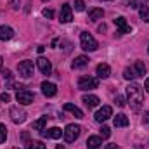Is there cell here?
<instances>
[{"instance_id":"cell-11","label":"cell","mask_w":149,"mask_h":149,"mask_svg":"<svg viewBox=\"0 0 149 149\" xmlns=\"http://www.w3.org/2000/svg\"><path fill=\"white\" fill-rule=\"evenodd\" d=\"M40 135L42 137H47V139H59L61 135H63V130L59 128V127H52V128H43V130H40Z\"/></svg>"},{"instance_id":"cell-2","label":"cell","mask_w":149,"mask_h":149,"mask_svg":"<svg viewBox=\"0 0 149 149\" xmlns=\"http://www.w3.org/2000/svg\"><path fill=\"white\" fill-rule=\"evenodd\" d=\"M80 43H81V49L87 50V52H94V50H97V47H99L97 40L92 37L90 33H87V31L80 33Z\"/></svg>"},{"instance_id":"cell-14","label":"cell","mask_w":149,"mask_h":149,"mask_svg":"<svg viewBox=\"0 0 149 149\" xmlns=\"http://www.w3.org/2000/svg\"><path fill=\"white\" fill-rule=\"evenodd\" d=\"M102 146V137H99V135H90L88 139H87V148L88 149H99Z\"/></svg>"},{"instance_id":"cell-24","label":"cell","mask_w":149,"mask_h":149,"mask_svg":"<svg viewBox=\"0 0 149 149\" xmlns=\"http://www.w3.org/2000/svg\"><path fill=\"white\" fill-rule=\"evenodd\" d=\"M139 14H141V19H142V21H146V23H149V7H146V5H142V7L139 9Z\"/></svg>"},{"instance_id":"cell-28","label":"cell","mask_w":149,"mask_h":149,"mask_svg":"<svg viewBox=\"0 0 149 149\" xmlns=\"http://www.w3.org/2000/svg\"><path fill=\"white\" fill-rule=\"evenodd\" d=\"M74 10H78V12L85 10V2L83 0H74Z\"/></svg>"},{"instance_id":"cell-26","label":"cell","mask_w":149,"mask_h":149,"mask_svg":"<svg viewBox=\"0 0 149 149\" xmlns=\"http://www.w3.org/2000/svg\"><path fill=\"white\" fill-rule=\"evenodd\" d=\"M5 139H7V128L3 123H0V144H3Z\"/></svg>"},{"instance_id":"cell-43","label":"cell","mask_w":149,"mask_h":149,"mask_svg":"<svg viewBox=\"0 0 149 149\" xmlns=\"http://www.w3.org/2000/svg\"><path fill=\"white\" fill-rule=\"evenodd\" d=\"M102 2H109V0H102Z\"/></svg>"},{"instance_id":"cell-8","label":"cell","mask_w":149,"mask_h":149,"mask_svg":"<svg viewBox=\"0 0 149 149\" xmlns=\"http://www.w3.org/2000/svg\"><path fill=\"white\" fill-rule=\"evenodd\" d=\"M73 19V9L70 3H64L61 7V12H59V21L61 23H70Z\"/></svg>"},{"instance_id":"cell-18","label":"cell","mask_w":149,"mask_h":149,"mask_svg":"<svg viewBox=\"0 0 149 149\" xmlns=\"http://www.w3.org/2000/svg\"><path fill=\"white\" fill-rule=\"evenodd\" d=\"M64 111L74 114V118H83V111H81L80 108H76L74 104H71V102H66V104H64Z\"/></svg>"},{"instance_id":"cell-15","label":"cell","mask_w":149,"mask_h":149,"mask_svg":"<svg viewBox=\"0 0 149 149\" xmlns=\"http://www.w3.org/2000/svg\"><path fill=\"white\" fill-rule=\"evenodd\" d=\"M95 71H97V76H99V78L104 80V78H108V76L111 74V68H109L108 64L101 63V64H97V70H95Z\"/></svg>"},{"instance_id":"cell-37","label":"cell","mask_w":149,"mask_h":149,"mask_svg":"<svg viewBox=\"0 0 149 149\" xmlns=\"http://www.w3.org/2000/svg\"><path fill=\"white\" fill-rule=\"evenodd\" d=\"M144 123H146V125H149V111L144 113Z\"/></svg>"},{"instance_id":"cell-30","label":"cell","mask_w":149,"mask_h":149,"mask_svg":"<svg viewBox=\"0 0 149 149\" xmlns=\"http://www.w3.org/2000/svg\"><path fill=\"white\" fill-rule=\"evenodd\" d=\"M42 14H43V17H47V19H52V17H54V10H52V9H43Z\"/></svg>"},{"instance_id":"cell-35","label":"cell","mask_w":149,"mask_h":149,"mask_svg":"<svg viewBox=\"0 0 149 149\" xmlns=\"http://www.w3.org/2000/svg\"><path fill=\"white\" fill-rule=\"evenodd\" d=\"M17 3H19V0H12V2H10V5H12V9H14V10H16V9H19V5H17Z\"/></svg>"},{"instance_id":"cell-22","label":"cell","mask_w":149,"mask_h":149,"mask_svg":"<svg viewBox=\"0 0 149 149\" xmlns=\"http://www.w3.org/2000/svg\"><path fill=\"white\" fill-rule=\"evenodd\" d=\"M132 70L135 71L137 76H144V74H146V66H144V63H142V61H135V63H134V66H132Z\"/></svg>"},{"instance_id":"cell-16","label":"cell","mask_w":149,"mask_h":149,"mask_svg":"<svg viewBox=\"0 0 149 149\" xmlns=\"http://www.w3.org/2000/svg\"><path fill=\"white\" fill-rule=\"evenodd\" d=\"M87 64H88V57L87 56H78V57H74V61L71 63V68L73 70H80V68H83Z\"/></svg>"},{"instance_id":"cell-3","label":"cell","mask_w":149,"mask_h":149,"mask_svg":"<svg viewBox=\"0 0 149 149\" xmlns=\"http://www.w3.org/2000/svg\"><path fill=\"white\" fill-rule=\"evenodd\" d=\"M80 132H81V127H80V125L70 123V125L63 130V137H64L66 142H74V141L80 137Z\"/></svg>"},{"instance_id":"cell-45","label":"cell","mask_w":149,"mask_h":149,"mask_svg":"<svg viewBox=\"0 0 149 149\" xmlns=\"http://www.w3.org/2000/svg\"><path fill=\"white\" fill-rule=\"evenodd\" d=\"M14 149H19V148H14Z\"/></svg>"},{"instance_id":"cell-32","label":"cell","mask_w":149,"mask_h":149,"mask_svg":"<svg viewBox=\"0 0 149 149\" xmlns=\"http://www.w3.org/2000/svg\"><path fill=\"white\" fill-rule=\"evenodd\" d=\"M0 101H3V102H9V101H10V95L3 92V94H0Z\"/></svg>"},{"instance_id":"cell-27","label":"cell","mask_w":149,"mask_h":149,"mask_svg":"<svg viewBox=\"0 0 149 149\" xmlns=\"http://www.w3.org/2000/svg\"><path fill=\"white\" fill-rule=\"evenodd\" d=\"M109 135H111V128H109V127H106V125H102V128H101V137L108 139Z\"/></svg>"},{"instance_id":"cell-25","label":"cell","mask_w":149,"mask_h":149,"mask_svg":"<svg viewBox=\"0 0 149 149\" xmlns=\"http://www.w3.org/2000/svg\"><path fill=\"white\" fill-rule=\"evenodd\" d=\"M123 78H125V80H134V78H137V74H135V71H134L132 68H125Z\"/></svg>"},{"instance_id":"cell-23","label":"cell","mask_w":149,"mask_h":149,"mask_svg":"<svg viewBox=\"0 0 149 149\" xmlns=\"http://www.w3.org/2000/svg\"><path fill=\"white\" fill-rule=\"evenodd\" d=\"M45 125H47V116H42L40 120H37V121H33V130H43L45 128Z\"/></svg>"},{"instance_id":"cell-31","label":"cell","mask_w":149,"mask_h":149,"mask_svg":"<svg viewBox=\"0 0 149 149\" xmlns=\"http://www.w3.org/2000/svg\"><path fill=\"white\" fill-rule=\"evenodd\" d=\"M24 144H26L24 149H37V142H35V141H28V142H24Z\"/></svg>"},{"instance_id":"cell-40","label":"cell","mask_w":149,"mask_h":149,"mask_svg":"<svg viewBox=\"0 0 149 149\" xmlns=\"http://www.w3.org/2000/svg\"><path fill=\"white\" fill-rule=\"evenodd\" d=\"M144 88H146V92L149 94V78L146 80V83H144Z\"/></svg>"},{"instance_id":"cell-46","label":"cell","mask_w":149,"mask_h":149,"mask_svg":"<svg viewBox=\"0 0 149 149\" xmlns=\"http://www.w3.org/2000/svg\"><path fill=\"white\" fill-rule=\"evenodd\" d=\"M148 50H149V49H148Z\"/></svg>"},{"instance_id":"cell-12","label":"cell","mask_w":149,"mask_h":149,"mask_svg":"<svg viewBox=\"0 0 149 149\" xmlns=\"http://www.w3.org/2000/svg\"><path fill=\"white\" fill-rule=\"evenodd\" d=\"M37 66L38 70L42 71V74H50L52 73V63L45 57H38L37 59Z\"/></svg>"},{"instance_id":"cell-20","label":"cell","mask_w":149,"mask_h":149,"mask_svg":"<svg viewBox=\"0 0 149 149\" xmlns=\"http://www.w3.org/2000/svg\"><path fill=\"white\" fill-rule=\"evenodd\" d=\"M102 16H104L102 9H90L88 10V19L90 21H99V19H102Z\"/></svg>"},{"instance_id":"cell-5","label":"cell","mask_w":149,"mask_h":149,"mask_svg":"<svg viewBox=\"0 0 149 149\" xmlns=\"http://www.w3.org/2000/svg\"><path fill=\"white\" fill-rule=\"evenodd\" d=\"M99 87V80L94 78V76H81L78 80V88L80 90H92V88H97Z\"/></svg>"},{"instance_id":"cell-7","label":"cell","mask_w":149,"mask_h":149,"mask_svg":"<svg viewBox=\"0 0 149 149\" xmlns=\"http://www.w3.org/2000/svg\"><path fill=\"white\" fill-rule=\"evenodd\" d=\"M9 114H10V120H12L14 123H17V125L26 121V113L23 111V109H19L17 106H12L10 111H9Z\"/></svg>"},{"instance_id":"cell-1","label":"cell","mask_w":149,"mask_h":149,"mask_svg":"<svg viewBox=\"0 0 149 149\" xmlns=\"http://www.w3.org/2000/svg\"><path fill=\"white\" fill-rule=\"evenodd\" d=\"M127 97L130 102V108L134 111H141L142 109V102H144V92L142 87L139 83H130L127 87Z\"/></svg>"},{"instance_id":"cell-38","label":"cell","mask_w":149,"mask_h":149,"mask_svg":"<svg viewBox=\"0 0 149 149\" xmlns=\"http://www.w3.org/2000/svg\"><path fill=\"white\" fill-rule=\"evenodd\" d=\"M3 76H5V78H9V80H10V78H12V73H10V71H9V70H5V71H3Z\"/></svg>"},{"instance_id":"cell-29","label":"cell","mask_w":149,"mask_h":149,"mask_svg":"<svg viewBox=\"0 0 149 149\" xmlns=\"http://www.w3.org/2000/svg\"><path fill=\"white\" fill-rule=\"evenodd\" d=\"M142 5V0H128V7L132 9H139Z\"/></svg>"},{"instance_id":"cell-19","label":"cell","mask_w":149,"mask_h":149,"mask_svg":"<svg viewBox=\"0 0 149 149\" xmlns=\"http://www.w3.org/2000/svg\"><path fill=\"white\" fill-rule=\"evenodd\" d=\"M14 37V30L10 26H0V40H10Z\"/></svg>"},{"instance_id":"cell-39","label":"cell","mask_w":149,"mask_h":149,"mask_svg":"<svg viewBox=\"0 0 149 149\" xmlns=\"http://www.w3.org/2000/svg\"><path fill=\"white\" fill-rule=\"evenodd\" d=\"M106 149H120L116 144H106Z\"/></svg>"},{"instance_id":"cell-21","label":"cell","mask_w":149,"mask_h":149,"mask_svg":"<svg viewBox=\"0 0 149 149\" xmlns=\"http://www.w3.org/2000/svg\"><path fill=\"white\" fill-rule=\"evenodd\" d=\"M113 121H114V127H120V128L121 127H128V118L125 114H116Z\"/></svg>"},{"instance_id":"cell-10","label":"cell","mask_w":149,"mask_h":149,"mask_svg":"<svg viewBox=\"0 0 149 149\" xmlns=\"http://www.w3.org/2000/svg\"><path fill=\"white\" fill-rule=\"evenodd\" d=\"M114 24H116V28H118V33H121V35H125V33H130L132 31V26L127 23V19L125 17H116L114 19Z\"/></svg>"},{"instance_id":"cell-4","label":"cell","mask_w":149,"mask_h":149,"mask_svg":"<svg viewBox=\"0 0 149 149\" xmlns=\"http://www.w3.org/2000/svg\"><path fill=\"white\" fill-rule=\"evenodd\" d=\"M17 71L23 78H31L33 73H35V66H33V61L26 59V61H21L17 64Z\"/></svg>"},{"instance_id":"cell-13","label":"cell","mask_w":149,"mask_h":149,"mask_svg":"<svg viewBox=\"0 0 149 149\" xmlns=\"http://www.w3.org/2000/svg\"><path fill=\"white\" fill-rule=\"evenodd\" d=\"M42 92H43L45 97H54L57 94V87L54 83H50V81H43L42 83Z\"/></svg>"},{"instance_id":"cell-34","label":"cell","mask_w":149,"mask_h":149,"mask_svg":"<svg viewBox=\"0 0 149 149\" xmlns=\"http://www.w3.org/2000/svg\"><path fill=\"white\" fill-rule=\"evenodd\" d=\"M21 139H23L24 142H28V141H30V134H28V132H23V134H21Z\"/></svg>"},{"instance_id":"cell-6","label":"cell","mask_w":149,"mask_h":149,"mask_svg":"<svg viewBox=\"0 0 149 149\" xmlns=\"http://www.w3.org/2000/svg\"><path fill=\"white\" fill-rule=\"evenodd\" d=\"M33 99H35L33 92H30V90H26V88H21V90L16 94V101H17L19 104H23V106L31 104V102H33Z\"/></svg>"},{"instance_id":"cell-41","label":"cell","mask_w":149,"mask_h":149,"mask_svg":"<svg viewBox=\"0 0 149 149\" xmlns=\"http://www.w3.org/2000/svg\"><path fill=\"white\" fill-rule=\"evenodd\" d=\"M56 149H64V146H61V144H59V146H57Z\"/></svg>"},{"instance_id":"cell-44","label":"cell","mask_w":149,"mask_h":149,"mask_svg":"<svg viewBox=\"0 0 149 149\" xmlns=\"http://www.w3.org/2000/svg\"><path fill=\"white\" fill-rule=\"evenodd\" d=\"M42 2H47V0H42Z\"/></svg>"},{"instance_id":"cell-9","label":"cell","mask_w":149,"mask_h":149,"mask_svg":"<svg viewBox=\"0 0 149 149\" xmlns=\"http://www.w3.org/2000/svg\"><path fill=\"white\" fill-rule=\"evenodd\" d=\"M113 116V109H111V106H102L99 111L95 113V121H99V123H102V121H106V120H109Z\"/></svg>"},{"instance_id":"cell-42","label":"cell","mask_w":149,"mask_h":149,"mask_svg":"<svg viewBox=\"0 0 149 149\" xmlns=\"http://www.w3.org/2000/svg\"><path fill=\"white\" fill-rule=\"evenodd\" d=\"M0 68H2V57H0Z\"/></svg>"},{"instance_id":"cell-36","label":"cell","mask_w":149,"mask_h":149,"mask_svg":"<svg viewBox=\"0 0 149 149\" xmlns=\"http://www.w3.org/2000/svg\"><path fill=\"white\" fill-rule=\"evenodd\" d=\"M37 142V149H45V144L43 142H40V141H35Z\"/></svg>"},{"instance_id":"cell-33","label":"cell","mask_w":149,"mask_h":149,"mask_svg":"<svg viewBox=\"0 0 149 149\" xmlns=\"http://www.w3.org/2000/svg\"><path fill=\"white\" fill-rule=\"evenodd\" d=\"M116 104H118L120 108H123V106H125V99H123L121 95H118V97H116Z\"/></svg>"},{"instance_id":"cell-17","label":"cell","mask_w":149,"mask_h":149,"mask_svg":"<svg viewBox=\"0 0 149 149\" xmlns=\"http://www.w3.org/2000/svg\"><path fill=\"white\" fill-rule=\"evenodd\" d=\"M83 102H85V106L87 108H97L99 106V97L97 95H83V99H81Z\"/></svg>"}]
</instances>
